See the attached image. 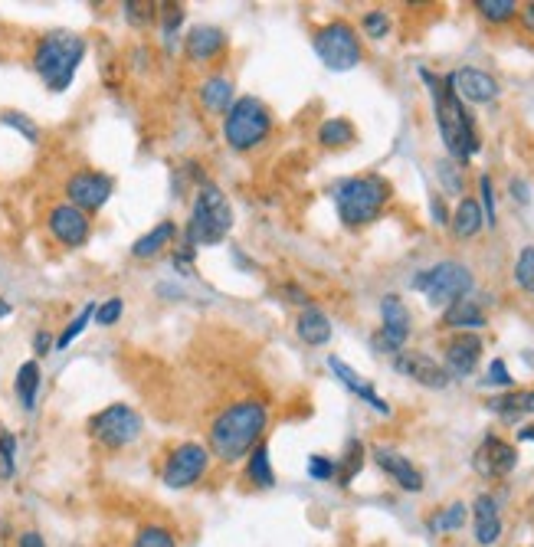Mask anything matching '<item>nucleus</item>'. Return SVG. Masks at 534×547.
Returning <instances> with one entry per match:
<instances>
[{
  "label": "nucleus",
  "instance_id": "obj_14",
  "mask_svg": "<svg viewBox=\"0 0 534 547\" xmlns=\"http://www.w3.org/2000/svg\"><path fill=\"white\" fill-rule=\"evenodd\" d=\"M515 466H518V449L495 433L485 436L476 453H472V469H476L482 479H505V475L515 472Z\"/></svg>",
  "mask_w": 534,
  "mask_h": 547
},
{
  "label": "nucleus",
  "instance_id": "obj_34",
  "mask_svg": "<svg viewBox=\"0 0 534 547\" xmlns=\"http://www.w3.org/2000/svg\"><path fill=\"white\" fill-rule=\"evenodd\" d=\"M92 318H96V302H89L86 308H79V315L69 321L63 331H59V335H56V351H66L69 344H73L82 335V331L92 325Z\"/></svg>",
  "mask_w": 534,
  "mask_h": 547
},
{
  "label": "nucleus",
  "instance_id": "obj_28",
  "mask_svg": "<svg viewBox=\"0 0 534 547\" xmlns=\"http://www.w3.org/2000/svg\"><path fill=\"white\" fill-rule=\"evenodd\" d=\"M489 410L502 416V420H518V416L534 413V387L531 390H508V394H502V397H492Z\"/></svg>",
  "mask_w": 534,
  "mask_h": 547
},
{
  "label": "nucleus",
  "instance_id": "obj_37",
  "mask_svg": "<svg viewBox=\"0 0 534 547\" xmlns=\"http://www.w3.org/2000/svg\"><path fill=\"white\" fill-rule=\"evenodd\" d=\"M476 10H479V17L489 23H508L518 17L515 0H476Z\"/></svg>",
  "mask_w": 534,
  "mask_h": 547
},
{
  "label": "nucleus",
  "instance_id": "obj_7",
  "mask_svg": "<svg viewBox=\"0 0 534 547\" xmlns=\"http://www.w3.org/2000/svg\"><path fill=\"white\" fill-rule=\"evenodd\" d=\"M141 433H145V420L128 403H109V407L89 416V436L109 453H122V449L138 443Z\"/></svg>",
  "mask_w": 534,
  "mask_h": 547
},
{
  "label": "nucleus",
  "instance_id": "obj_47",
  "mask_svg": "<svg viewBox=\"0 0 534 547\" xmlns=\"http://www.w3.org/2000/svg\"><path fill=\"white\" fill-rule=\"evenodd\" d=\"M30 344H33V354H37V358H46V354L56 351V338L50 335V331H37Z\"/></svg>",
  "mask_w": 534,
  "mask_h": 547
},
{
  "label": "nucleus",
  "instance_id": "obj_52",
  "mask_svg": "<svg viewBox=\"0 0 534 547\" xmlns=\"http://www.w3.org/2000/svg\"><path fill=\"white\" fill-rule=\"evenodd\" d=\"M518 20H521V27H525L528 33H534V0L525 7H518Z\"/></svg>",
  "mask_w": 534,
  "mask_h": 547
},
{
  "label": "nucleus",
  "instance_id": "obj_33",
  "mask_svg": "<svg viewBox=\"0 0 534 547\" xmlns=\"http://www.w3.org/2000/svg\"><path fill=\"white\" fill-rule=\"evenodd\" d=\"M0 125H7L10 132H17L23 141H27V145H40V138H43L40 125L33 122V118H30L27 112H17V109L0 112Z\"/></svg>",
  "mask_w": 534,
  "mask_h": 547
},
{
  "label": "nucleus",
  "instance_id": "obj_21",
  "mask_svg": "<svg viewBox=\"0 0 534 547\" xmlns=\"http://www.w3.org/2000/svg\"><path fill=\"white\" fill-rule=\"evenodd\" d=\"M227 50V30L213 27V23H200L184 37V56L191 63H207V59L220 56Z\"/></svg>",
  "mask_w": 534,
  "mask_h": 547
},
{
  "label": "nucleus",
  "instance_id": "obj_44",
  "mask_svg": "<svg viewBox=\"0 0 534 547\" xmlns=\"http://www.w3.org/2000/svg\"><path fill=\"white\" fill-rule=\"evenodd\" d=\"M308 475H312L315 482H335L338 479V459L312 456L308 459Z\"/></svg>",
  "mask_w": 534,
  "mask_h": 547
},
{
  "label": "nucleus",
  "instance_id": "obj_54",
  "mask_svg": "<svg viewBox=\"0 0 534 547\" xmlns=\"http://www.w3.org/2000/svg\"><path fill=\"white\" fill-rule=\"evenodd\" d=\"M14 315V305H10L7 299H0V318H10Z\"/></svg>",
  "mask_w": 534,
  "mask_h": 547
},
{
  "label": "nucleus",
  "instance_id": "obj_31",
  "mask_svg": "<svg viewBox=\"0 0 534 547\" xmlns=\"http://www.w3.org/2000/svg\"><path fill=\"white\" fill-rule=\"evenodd\" d=\"M128 547H177V534L161 525V521H148L132 534V544Z\"/></svg>",
  "mask_w": 534,
  "mask_h": 547
},
{
  "label": "nucleus",
  "instance_id": "obj_16",
  "mask_svg": "<svg viewBox=\"0 0 534 547\" xmlns=\"http://www.w3.org/2000/svg\"><path fill=\"white\" fill-rule=\"evenodd\" d=\"M446 79L466 105H489L498 99V92H502L498 89V79L485 73V69H476V66H462V69H456V73H449Z\"/></svg>",
  "mask_w": 534,
  "mask_h": 547
},
{
  "label": "nucleus",
  "instance_id": "obj_25",
  "mask_svg": "<svg viewBox=\"0 0 534 547\" xmlns=\"http://www.w3.org/2000/svg\"><path fill=\"white\" fill-rule=\"evenodd\" d=\"M295 331H299V338L308 344V348H322V344L331 341V318L322 312V308H315V305H308L302 308V315L299 321H295Z\"/></svg>",
  "mask_w": 534,
  "mask_h": 547
},
{
  "label": "nucleus",
  "instance_id": "obj_49",
  "mask_svg": "<svg viewBox=\"0 0 534 547\" xmlns=\"http://www.w3.org/2000/svg\"><path fill=\"white\" fill-rule=\"evenodd\" d=\"M430 213H433V223H436V227H446V223H449V210H446L443 197H439V194L430 200Z\"/></svg>",
  "mask_w": 534,
  "mask_h": 547
},
{
  "label": "nucleus",
  "instance_id": "obj_3",
  "mask_svg": "<svg viewBox=\"0 0 534 547\" xmlns=\"http://www.w3.org/2000/svg\"><path fill=\"white\" fill-rule=\"evenodd\" d=\"M89 53V43L79 37V33H46L33 46V73L43 79V86L50 92H66L73 86V79L79 73L82 59Z\"/></svg>",
  "mask_w": 534,
  "mask_h": 547
},
{
  "label": "nucleus",
  "instance_id": "obj_48",
  "mask_svg": "<svg viewBox=\"0 0 534 547\" xmlns=\"http://www.w3.org/2000/svg\"><path fill=\"white\" fill-rule=\"evenodd\" d=\"M508 190H512V200H518V204H531V187H528V181H521V177H512Z\"/></svg>",
  "mask_w": 534,
  "mask_h": 547
},
{
  "label": "nucleus",
  "instance_id": "obj_23",
  "mask_svg": "<svg viewBox=\"0 0 534 547\" xmlns=\"http://www.w3.org/2000/svg\"><path fill=\"white\" fill-rule=\"evenodd\" d=\"M40 387H43V371H40V361L30 358L17 367V377H14V394L20 400L23 413H33L37 410V400H40Z\"/></svg>",
  "mask_w": 534,
  "mask_h": 547
},
{
  "label": "nucleus",
  "instance_id": "obj_1",
  "mask_svg": "<svg viewBox=\"0 0 534 547\" xmlns=\"http://www.w3.org/2000/svg\"><path fill=\"white\" fill-rule=\"evenodd\" d=\"M269 426V410L263 400H236L230 407H223L217 413V420L210 423V436H207V449L213 459L233 462L246 459L253 449L263 443Z\"/></svg>",
  "mask_w": 534,
  "mask_h": 547
},
{
  "label": "nucleus",
  "instance_id": "obj_36",
  "mask_svg": "<svg viewBox=\"0 0 534 547\" xmlns=\"http://www.w3.org/2000/svg\"><path fill=\"white\" fill-rule=\"evenodd\" d=\"M361 466H364V446L358 443V439H351L341 462H338V485H351L354 475L361 472Z\"/></svg>",
  "mask_w": 534,
  "mask_h": 547
},
{
  "label": "nucleus",
  "instance_id": "obj_6",
  "mask_svg": "<svg viewBox=\"0 0 534 547\" xmlns=\"http://www.w3.org/2000/svg\"><path fill=\"white\" fill-rule=\"evenodd\" d=\"M272 132V112L256 95H240L223 115V141L233 151H256Z\"/></svg>",
  "mask_w": 534,
  "mask_h": 547
},
{
  "label": "nucleus",
  "instance_id": "obj_30",
  "mask_svg": "<svg viewBox=\"0 0 534 547\" xmlns=\"http://www.w3.org/2000/svg\"><path fill=\"white\" fill-rule=\"evenodd\" d=\"M318 145L322 148H348L354 145V125L348 118H325L318 125Z\"/></svg>",
  "mask_w": 534,
  "mask_h": 547
},
{
  "label": "nucleus",
  "instance_id": "obj_39",
  "mask_svg": "<svg viewBox=\"0 0 534 547\" xmlns=\"http://www.w3.org/2000/svg\"><path fill=\"white\" fill-rule=\"evenodd\" d=\"M122 14H125V20L132 23L135 30H148L151 23H154V17H158V7H154V4H138V0H125Z\"/></svg>",
  "mask_w": 534,
  "mask_h": 547
},
{
  "label": "nucleus",
  "instance_id": "obj_4",
  "mask_svg": "<svg viewBox=\"0 0 534 547\" xmlns=\"http://www.w3.org/2000/svg\"><path fill=\"white\" fill-rule=\"evenodd\" d=\"M390 181L381 174H358V177H344L331 187V200L338 207V220L344 227L358 230L374 223L390 204Z\"/></svg>",
  "mask_w": 534,
  "mask_h": 547
},
{
  "label": "nucleus",
  "instance_id": "obj_8",
  "mask_svg": "<svg viewBox=\"0 0 534 547\" xmlns=\"http://www.w3.org/2000/svg\"><path fill=\"white\" fill-rule=\"evenodd\" d=\"M413 289L426 295L430 305H453L456 299H466L476 289V279H472V269L456 263V259H446V263H436L430 269H423L420 276H413Z\"/></svg>",
  "mask_w": 534,
  "mask_h": 547
},
{
  "label": "nucleus",
  "instance_id": "obj_12",
  "mask_svg": "<svg viewBox=\"0 0 534 547\" xmlns=\"http://www.w3.org/2000/svg\"><path fill=\"white\" fill-rule=\"evenodd\" d=\"M410 331H413V315L410 308L403 305L400 295H384L381 299V331L371 338L374 351L377 354H397L407 348L410 341Z\"/></svg>",
  "mask_w": 534,
  "mask_h": 547
},
{
  "label": "nucleus",
  "instance_id": "obj_51",
  "mask_svg": "<svg viewBox=\"0 0 534 547\" xmlns=\"http://www.w3.org/2000/svg\"><path fill=\"white\" fill-rule=\"evenodd\" d=\"M282 292L289 295V302H295V305H302V308H308V292L302 289V285H282Z\"/></svg>",
  "mask_w": 534,
  "mask_h": 547
},
{
  "label": "nucleus",
  "instance_id": "obj_41",
  "mask_svg": "<svg viewBox=\"0 0 534 547\" xmlns=\"http://www.w3.org/2000/svg\"><path fill=\"white\" fill-rule=\"evenodd\" d=\"M122 315H125V299L122 295H112V299H105V302H99L96 305V325L99 328H112V325H118L122 321Z\"/></svg>",
  "mask_w": 534,
  "mask_h": 547
},
{
  "label": "nucleus",
  "instance_id": "obj_32",
  "mask_svg": "<svg viewBox=\"0 0 534 547\" xmlns=\"http://www.w3.org/2000/svg\"><path fill=\"white\" fill-rule=\"evenodd\" d=\"M469 518V505L466 502H453L446 508H439L436 515L430 518V531L433 534H453V531H462V525H466Z\"/></svg>",
  "mask_w": 534,
  "mask_h": 547
},
{
  "label": "nucleus",
  "instance_id": "obj_46",
  "mask_svg": "<svg viewBox=\"0 0 534 547\" xmlns=\"http://www.w3.org/2000/svg\"><path fill=\"white\" fill-rule=\"evenodd\" d=\"M485 384H489V387H512L515 380H512V374H508V364H505V361H492V364H489V377H485Z\"/></svg>",
  "mask_w": 534,
  "mask_h": 547
},
{
  "label": "nucleus",
  "instance_id": "obj_55",
  "mask_svg": "<svg viewBox=\"0 0 534 547\" xmlns=\"http://www.w3.org/2000/svg\"><path fill=\"white\" fill-rule=\"evenodd\" d=\"M531 547H534V544H531Z\"/></svg>",
  "mask_w": 534,
  "mask_h": 547
},
{
  "label": "nucleus",
  "instance_id": "obj_50",
  "mask_svg": "<svg viewBox=\"0 0 534 547\" xmlns=\"http://www.w3.org/2000/svg\"><path fill=\"white\" fill-rule=\"evenodd\" d=\"M17 547H46V538H43L37 528H27V531H20Z\"/></svg>",
  "mask_w": 534,
  "mask_h": 547
},
{
  "label": "nucleus",
  "instance_id": "obj_26",
  "mask_svg": "<svg viewBox=\"0 0 534 547\" xmlns=\"http://www.w3.org/2000/svg\"><path fill=\"white\" fill-rule=\"evenodd\" d=\"M197 95H200V102H204V109H210L213 115H227L230 105L236 102L233 99V79L230 76H220V73L200 82Z\"/></svg>",
  "mask_w": 534,
  "mask_h": 547
},
{
  "label": "nucleus",
  "instance_id": "obj_35",
  "mask_svg": "<svg viewBox=\"0 0 534 547\" xmlns=\"http://www.w3.org/2000/svg\"><path fill=\"white\" fill-rule=\"evenodd\" d=\"M17 475V436L0 423V482H10Z\"/></svg>",
  "mask_w": 534,
  "mask_h": 547
},
{
  "label": "nucleus",
  "instance_id": "obj_43",
  "mask_svg": "<svg viewBox=\"0 0 534 547\" xmlns=\"http://www.w3.org/2000/svg\"><path fill=\"white\" fill-rule=\"evenodd\" d=\"M479 207H482L485 227H495V223H498V213H495V187H492V177H489V174H482V177H479Z\"/></svg>",
  "mask_w": 534,
  "mask_h": 547
},
{
  "label": "nucleus",
  "instance_id": "obj_5",
  "mask_svg": "<svg viewBox=\"0 0 534 547\" xmlns=\"http://www.w3.org/2000/svg\"><path fill=\"white\" fill-rule=\"evenodd\" d=\"M230 230H233V210L227 204V197H223V190L217 184H200L194 207H191V220H187V227H184L181 246L197 253L200 246L223 243Z\"/></svg>",
  "mask_w": 534,
  "mask_h": 547
},
{
  "label": "nucleus",
  "instance_id": "obj_29",
  "mask_svg": "<svg viewBox=\"0 0 534 547\" xmlns=\"http://www.w3.org/2000/svg\"><path fill=\"white\" fill-rule=\"evenodd\" d=\"M246 479L256 485V489H272L276 485V472H272V459H269V446L259 443L246 459Z\"/></svg>",
  "mask_w": 534,
  "mask_h": 547
},
{
  "label": "nucleus",
  "instance_id": "obj_27",
  "mask_svg": "<svg viewBox=\"0 0 534 547\" xmlns=\"http://www.w3.org/2000/svg\"><path fill=\"white\" fill-rule=\"evenodd\" d=\"M449 227L459 236V240H472L476 233H482L485 227V217H482V207L476 197H462L459 207L449 213Z\"/></svg>",
  "mask_w": 534,
  "mask_h": 547
},
{
  "label": "nucleus",
  "instance_id": "obj_11",
  "mask_svg": "<svg viewBox=\"0 0 534 547\" xmlns=\"http://www.w3.org/2000/svg\"><path fill=\"white\" fill-rule=\"evenodd\" d=\"M63 194H66V204L79 207L82 213H99L105 204L112 200L115 194V177H109L105 171H89V168H79L66 177L63 184Z\"/></svg>",
  "mask_w": 534,
  "mask_h": 547
},
{
  "label": "nucleus",
  "instance_id": "obj_42",
  "mask_svg": "<svg viewBox=\"0 0 534 547\" xmlns=\"http://www.w3.org/2000/svg\"><path fill=\"white\" fill-rule=\"evenodd\" d=\"M361 30L367 40H384L390 37V17L387 10H367V14L361 17Z\"/></svg>",
  "mask_w": 534,
  "mask_h": 547
},
{
  "label": "nucleus",
  "instance_id": "obj_2",
  "mask_svg": "<svg viewBox=\"0 0 534 547\" xmlns=\"http://www.w3.org/2000/svg\"><path fill=\"white\" fill-rule=\"evenodd\" d=\"M420 79L430 86L436 128H439V138H443V145H446V154L462 168V164H469L482 151L476 122H472L466 102H462L459 95L453 92V86H449V79L433 76L430 69H420Z\"/></svg>",
  "mask_w": 534,
  "mask_h": 547
},
{
  "label": "nucleus",
  "instance_id": "obj_9",
  "mask_svg": "<svg viewBox=\"0 0 534 547\" xmlns=\"http://www.w3.org/2000/svg\"><path fill=\"white\" fill-rule=\"evenodd\" d=\"M315 56L331 69V73H348L364 59L361 37L348 20H331L322 30H315Z\"/></svg>",
  "mask_w": 534,
  "mask_h": 547
},
{
  "label": "nucleus",
  "instance_id": "obj_17",
  "mask_svg": "<svg viewBox=\"0 0 534 547\" xmlns=\"http://www.w3.org/2000/svg\"><path fill=\"white\" fill-rule=\"evenodd\" d=\"M482 338L472 335V331H456L453 338L446 341V374L449 377H469L472 371H476V364L482 361Z\"/></svg>",
  "mask_w": 534,
  "mask_h": 547
},
{
  "label": "nucleus",
  "instance_id": "obj_18",
  "mask_svg": "<svg viewBox=\"0 0 534 547\" xmlns=\"http://www.w3.org/2000/svg\"><path fill=\"white\" fill-rule=\"evenodd\" d=\"M374 462L381 466V472L384 475H390L403 492H423V485H426V479H423V472L413 466V462L403 456V453H397V449H390V446H374Z\"/></svg>",
  "mask_w": 534,
  "mask_h": 547
},
{
  "label": "nucleus",
  "instance_id": "obj_15",
  "mask_svg": "<svg viewBox=\"0 0 534 547\" xmlns=\"http://www.w3.org/2000/svg\"><path fill=\"white\" fill-rule=\"evenodd\" d=\"M394 371L410 377L413 384H420L426 390H446L449 380H453L436 358H430V354L423 351H407V348L394 354Z\"/></svg>",
  "mask_w": 534,
  "mask_h": 547
},
{
  "label": "nucleus",
  "instance_id": "obj_53",
  "mask_svg": "<svg viewBox=\"0 0 534 547\" xmlns=\"http://www.w3.org/2000/svg\"><path fill=\"white\" fill-rule=\"evenodd\" d=\"M518 439H521V443H534V423L521 426V430H518Z\"/></svg>",
  "mask_w": 534,
  "mask_h": 547
},
{
  "label": "nucleus",
  "instance_id": "obj_10",
  "mask_svg": "<svg viewBox=\"0 0 534 547\" xmlns=\"http://www.w3.org/2000/svg\"><path fill=\"white\" fill-rule=\"evenodd\" d=\"M210 459H213L210 449L200 446V443H181V446H174L171 453H168V459H164V466H161L164 489H174V492L191 489V485H197L207 475Z\"/></svg>",
  "mask_w": 534,
  "mask_h": 547
},
{
  "label": "nucleus",
  "instance_id": "obj_22",
  "mask_svg": "<svg viewBox=\"0 0 534 547\" xmlns=\"http://www.w3.org/2000/svg\"><path fill=\"white\" fill-rule=\"evenodd\" d=\"M485 325H489L485 308L472 299V295L456 299L453 305H446V312H443V328H449V331H472V335H476V331Z\"/></svg>",
  "mask_w": 534,
  "mask_h": 547
},
{
  "label": "nucleus",
  "instance_id": "obj_13",
  "mask_svg": "<svg viewBox=\"0 0 534 547\" xmlns=\"http://www.w3.org/2000/svg\"><path fill=\"white\" fill-rule=\"evenodd\" d=\"M46 230L63 249H82L92 236V217L63 200L46 210Z\"/></svg>",
  "mask_w": 534,
  "mask_h": 547
},
{
  "label": "nucleus",
  "instance_id": "obj_24",
  "mask_svg": "<svg viewBox=\"0 0 534 547\" xmlns=\"http://www.w3.org/2000/svg\"><path fill=\"white\" fill-rule=\"evenodd\" d=\"M177 236H181L177 223L174 220H161L158 227H151L145 236H138V240L132 243V256L135 259H154V256H161L164 249L174 246Z\"/></svg>",
  "mask_w": 534,
  "mask_h": 547
},
{
  "label": "nucleus",
  "instance_id": "obj_38",
  "mask_svg": "<svg viewBox=\"0 0 534 547\" xmlns=\"http://www.w3.org/2000/svg\"><path fill=\"white\" fill-rule=\"evenodd\" d=\"M515 285L534 299V246H525L515 259Z\"/></svg>",
  "mask_w": 534,
  "mask_h": 547
},
{
  "label": "nucleus",
  "instance_id": "obj_19",
  "mask_svg": "<svg viewBox=\"0 0 534 547\" xmlns=\"http://www.w3.org/2000/svg\"><path fill=\"white\" fill-rule=\"evenodd\" d=\"M472 531H476V544L479 547H495L502 541V511H498V498L482 492L472 502Z\"/></svg>",
  "mask_w": 534,
  "mask_h": 547
},
{
  "label": "nucleus",
  "instance_id": "obj_45",
  "mask_svg": "<svg viewBox=\"0 0 534 547\" xmlns=\"http://www.w3.org/2000/svg\"><path fill=\"white\" fill-rule=\"evenodd\" d=\"M158 17H161V37L164 40H171L174 37V30L184 23V7L181 4H164L158 10Z\"/></svg>",
  "mask_w": 534,
  "mask_h": 547
},
{
  "label": "nucleus",
  "instance_id": "obj_40",
  "mask_svg": "<svg viewBox=\"0 0 534 547\" xmlns=\"http://www.w3.org/2000/svg\"><path fill=\"white\" fill-rule=\"evenodd\" d=\"M436 177H439V184H443L446 194H462L466 190V177H462V168L456 161H439L436 164Z\"/></svg>",
  "mask_w": 534,
  "mask_h": 547
},
{
  "label": "nucleus",
  "instance_id": "obj_20",
  "mask_svg": "<svg viewBox=\"0 0 534 547\" xmlns=\"http://www.w3.org/2000/svg\"><path fill=\"white\" fill-rule=\"evenodd\" d=\"M328 367H331V374H335V377L341 380V384L351 390L354 397H361L371 410H377L381 416H390V413H394V410H390V403H387L381 394H377V390H374L371 384H367V380H364L358 371H354L351 364H344V361L338 358V354H331V358H328Z\"/></svg>",
  "mask_w": 534,
  "mask_h": 547
}]
</instances>
